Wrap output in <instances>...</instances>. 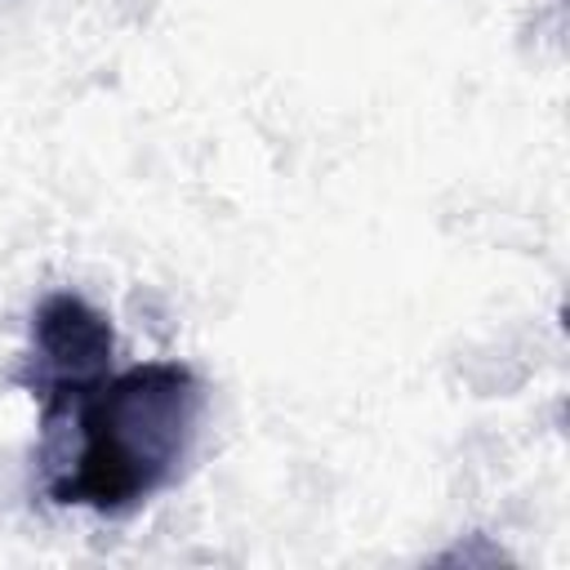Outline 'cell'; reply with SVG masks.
Instances as JSON below:
<instances>
[{"label": "cell", "mask_w": 570, "mask_h": 570, "mask_svg": "<svg viewBox=\"0 0 570 570\" xmlns=\"http://www.w3.org/2000/svg\"><path fill=\"white\" fill-rule=\"evenodd\" d=\"M111 325L76 294H49L31 321V352H36V392L49 387H80L107 374L111 365Z\"/></svg>", "instance_id": "2"}, {"label": "cell", "mask_w": 570, "mask_h": 570, "mask_svg": "<svg viewBox=\"0 0 570 570\" xmlns=\"http://www.w3.org/2000/svg\"><path fill=\"white\" fill-rule=\"evenodd\" d=\"M45 396V463L58 503L125 517L191 459L205 387L178 361H147Z\"/></svg>", "instance_id": "1"}]
</instances>
